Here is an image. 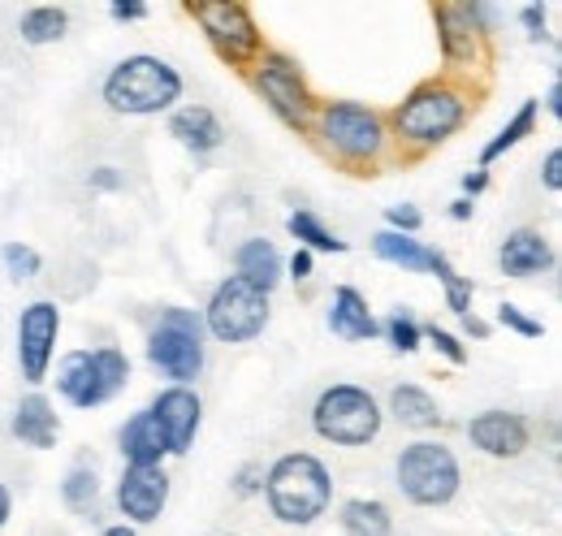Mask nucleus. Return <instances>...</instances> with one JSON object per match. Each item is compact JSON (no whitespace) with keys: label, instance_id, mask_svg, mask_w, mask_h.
Here are the masks:
<instances>
[{"label":"nucleus","instance_id":"nucleus-1","mask_svg":"<svg viewBox=\"0 0 562 536\" xmlns=\"http://www.w3.org/2000/svg\"><path fill=\"white\" fill-rule=\"evenodd\" d=\"M269 506L281 524H294V528H307L316 524L325 511H329V498H334V480L321 459L312 455H285L273 464L269 480Z\"/></svg>","mask_w":562,"mask_h":536},{"label":"nucleus","instance_id":"nucleus-2","mask_svg":"<svg viewBox=\"0 0 562 536\" xmlns=\"http://www.w3.org/2000/svg\"><path fill=\"white\" fill-rule=\"evenodd\" d=\"M182 96V74L165 66L160 57H126L122 66L104 78V104L113 113H160Z\"/></svg>","mask_w":562,"mask_h":536},{"label":"nucleus","instance_id":"nucleus-3","mask_svg":"<svg viewBox=\"0 0 562 536\" xmlns=\"http://www.w3.org/2000/svg\"><path fill=\"white\" fill-rule=\"evenodd\" d=\"M312 424L334 446H368L381 433V411H376V402H372L368 390L334 386V390L321 394L316 411H312Z\"/></svg>","mask_w":562,"mask_h":536},{"label":"nucleus","instance_id":"nucleus-4","mask_svg":"<svg viewBox=\"0 0 562 536\" xmlns=\"http://www.w3.org/2000/svg\"><path fill=\"white\" fill-rule=\"evenodd\" d=\"M131 377V364L122 350L104 346V350H74L70 359L61 364V394L74 402V406H100L109 402Z\"/></svg>","mask_w":562,"mask_h":536},{"label":"nucleus","instance_id":"nucleus-5","mask_svg":"<svg viewBox=\"0 0 562 536\" xmlns=\"http://www.w3.org/2000/svg\"><path fill=\"white\" fill-rule=\"evenodd\" d=\"M398 489L416 506H446L459 493V464L446 446L416 442L398 455Z\"/></svg>","mask_w":562,"mask_h":536},{"label":"nucleus","instance_id":"nucleus-6","mask_svg":"<svg viewBox=\"0 0 562 536\" xmlns=\"http://www.w3.org/2000/svg\"><path fill=\"white\" fill-rule=\"evenodd\" d=\"M147 355H151V364H156L165 377H173V381L200 377V368H204L200 316L169 308V312L160 316V325L151 330V337H147Z\"/></svg>","mask_w":562,"mask_h":536},{"label":"nucleus","instance_id":"nucleus-7","mask_svg":"<svg viewBox=\"0 0 562 536\" xmlns=\"http://www.w3.org/2000/svg\"><path fill=\"white\" fill-rule=\"evenodd\" d=\"M269 325V294L251 290L247 281L229 277L216 286L209 303V330L221 342H251Z\"/></svg>","mask_w":562,"mask_h":536},{"label":"nucleus","instance_id":"nucleus-8","mask_svg":"<svg viewBox=\"0 0 562 536\" xmlns=\"http://www.w3.org/2000/svg\"><path fill=\"white\" fill-rule=\"evenodd\" d=\"M463 100L446 87H420L412 91V100L398 109V131L407 134L412 143H441L450 134L463 126Z\"/></svg>","mask_w":562,"mask_h":536},{"label":"nucleus","instance_id":"nucleus-9","mask_svg":"<svg viewBox=\"0 0 562 536\" xmlns=\"http://www.w3.org/2000/svg\"><path fill=\"white\" fill-rule=\"evenodd\" d=\"M191 13L200 18V26H204V35L212 40V48L225 57V62H247V57H256V48H260V31H256V22H251V9L247 4H216V0H195L191 4Z\"/></svg>","mask_w":562,"mask_h":536},{"label":"nucleus","instance_id":"nucleus-10","mask_svg":"<svg viewBox=\"0 0 562 536\" xmlns=\"http://www.w3.org/2000/svg\"><path fill=\"white\" fill-rule=\"evenodd\" d=\"M321 131H325V143L334 152H342L347 160H372L381 152V138H385L381 118L372 109H363V104H351V100L329 104L325 118H321Z\"/></svg>","mask_w":562,"mask_h":536},{"label":"nucleus","instance_id":"nucleus-11","mask_svg":"<svg viewBox=\"0 0 562 536\" xmlns=\"http://www.w3.org/2000/svg\"><path fill=\"white\" fill-rule=\"evenodd\" d=\"M61 334V312L53 303H31L18 321V359H22V377L31 386H40L48 377V359Z\"/></svg>","mask_w":562,"mask_h":536},{"label":"nucleus","instance_id":"nucleus-12","mask_svg":"<svg viewBox=\"0 0 562 536\" xmlns=\"http://www.w3.org/2000/svg\"><path fill=\"white\" fill-rule=\"evenodd\" d=\"M256 87H260V96L269 100V109L278 113L285 126H294V131H303V126H307L312 96H307L303 74L294 69V62H285V57H269L265 69L256 74Z\"/></svg>","mask_w":562,"mask_h":536},{"label":"nucleus","instance_id":"nucleus-13","mask_svg":"<svg viewBox=\"0 0 562 536\" xmlns=\"http://www.w3.org/2000/svg\"><path fill=\"white\" fill-rule=\"evenodd\" d=\"M468 437H472V446H481L493 459H515L528 446V424L515 411H481L468 424Z\"/></svg>","mask_w":562,"mask_h":536},{"label":"nucleus","instance_id":"nucleus-14","mask_svg":"<svg viewBox=\"0 0 562 536\" xmlns=\"http://www.w3.org/2000/svg\"><path fill=\"white\" fill-rule=\"evenodd\" d=\"M117 502L135 524H151L169 502V476L160 468H126L117 484Z\"/></svg>","mask_w":562,"mask_h":536},{"label":"nucleus","instance_id":"nucleus-15","mask_svg":"<svg viewBox=\"0 0 562 536\" xmlns=\"http://www.w3.org/2000/svg\"><path fill=\"white\" fill-rule=\"evenodd\" d=\"M151 415L165 428L169 455H187L191 442H195V428H200V399L191 390H165L160 399L151 402Z\"/></svg>","mask_w":562,"mask_h":536},{"label":"nucleus","instance_id":"nucleus-16","mask_svg":"<svg viewBox=\"0 0 562 536\" xmlns=\"http://www.w3.org/2000/svg\"><path fill=\"white\" fill-rule=\"evenodd\" d=\"M372 252H376L381 260H390V265H403V268H412V272H437L441 281H454L450 260H446L441 252H432V247L416 243V238H407V234L385 230V234L372 238Z\"/></svg>","mask_w":562,"mask_h":536},{"label":"nucleus","instance_id":"nucleus-17","mask_svg":"<svg viewBox=\"0 0 562 536\" xmlns=\"http://www.w3.org/2000/svg\"><path fill=\"white\" fill-rule=\"evenodd\" d=\"M122 455L131 468H156L165 455H169V442H165V428L151 411H139L126 428H122Z\"/></svg>","mask_w":562,"mask_h":536},{"label":"nucleus","instance_id":"nucleus-18","mask_svg":"<svg viewBox=\"0 0 562 536\" xmlns=\"http://www.w3.org/2000/svg\"><path fill=\"white\" fill-rule=\"evenodd\" d=\"M502 272L506 277H532V272H541V268L554 265V252H550V243L537 234V230H515L506 243H502Z\"/></svg>","mask_w":562,"mask_h":536},{"label":"nucleus","instance_id":"nucleus-19","mask_svg":"<svg viewBox=\"0 0 562 536\" xmlns=\"http://www.w3.org/2000/svg\"><path fill=\"white\" fill-rule=\"evenodd\" d=\"M57 411H53V402L44 399V394H31V399L18 402V411H13V437L18 442H26V446H35V450H48L53 442H57Z\"/></svg>","mask_w":562,"mask_h":536},{"label":"nucleus","instance_id":"nucleus-20","mask_svg":"<svg viewBox=\"0 0 562 536\" xmlns=\"http://www.w3.org/2000/svg\"><path fill=\"white\" fill-rule=\"evenodd\" d=\"M238 281H247L251 290H260V294H269L273 286L281 281V256L273 243H265V238H251V243H243L238 247Z\"/></svg>","mask_w":562,"mask_h":536},{"label":"nucleus","instance_id":"nucleus-21","mask_svg":"<svg viewBox=\"0 0 562 536\" xmlns=\"http://www.w3.org/2000/svg\"><path fill=\"white\" fill-rule=\"evenodd\" d=\"M437 26H441V48H446L450 62H472L476 57V18H472V9L441 4Z\"/></svg>","mask_w":562,"mask_h":536},{"label":"nucleus","instance_id":"nucleus-22","mask_svg":"<svg viewBox=\"0 0 562 536\" xmlns=\"http://www.w3.org/2000/svg\"><path fill=\"white\" fill-rule=\"evenodd\" d=\"M169 134L178 138V143H187L191 152H212V147H221V122L212 118V109H200V104H191V109H178L173 118H169Z\"/></svg>","mask_w":562,"mask_h":536},{"label":"nucleus","instance_id":"nucleus-23","mask_svg":"<svg viewBox=\"0 0 562 536\" xmlns=\"http://www.w3.org/2000/svg\"><path fill=\"white\" fill-rule=\"evenodd\" d=\"M329 330H334L338 337H351V342H363V337L376 334V321H372L368 303L359 299V290H351V286H338V290H334Z\"/></svg>","mask_w":562,"mask_h":536},{"label":"nucleus","instance_id":"nucleus-24","mask_svg":"<svg viewBox=\"0 0 562 536\" xmlns=\"http://www.w3.org/2000/svg\"><path fill=\"white\" fill-rule=\"evenodd\" d=\"M390 411H394L398 424H407V428H437V424H441L437 402L428 399L420 386H398V390L390 394Z\"/></svg>","mask_w":562,"mask_h":536},{"label":"nucleus","instance_id":"nucleus-25","mask_svg":"<svg viewBox=\"0 0 562 536\" xmlns=\"http://www.w3.org/2000/svg\"><path fill=\"white\" fill-rule=\"evenodd\" d=\"M390 511L381 502H368V498H351L342 506V533L347 536H390Z\"/></svg>","mask_w":562,"mask_h":536},{"label":"nucleus","instance_id":"nucleus-26","mask_svg":"<svg viewBox=\"0 0 562 536\" xmlns=\"http://www.w3.org/2000/svg\"><path fill=\"white\" fill-rule=\"evenodd\" d=\"M18 31H22L26 44H53V40L66 35V9L40 4V9H31V13L18 22Z\"/></svg>","mask_w":562,"mask_h":536},{"label":"nucleus","instance_id":"nucleus-27","mask_svg":"<svg viewBox=\"0 0 562 536\" xmlns=\"http://www.w3.org/2000/svg\"><path fill=\"white\" fill-rule=\"evenodd\" d=\"M285 225H290V234H294V238H303V252H307V247H312V252H347V243H342V238H334V234H329L312 212H294Z\"/></svg>","mask_w":562,"mask_h":536},{"label":"nucleus","instance_id":"nucleus-28","mask_svg":"<svg viewBox=\"0 0 562 536\" xmlns=\"http://www.w3.org/2000/svg\"><path fill=\"white\" fill-rule=\"evenodd\" d=\"M532 126H537V100H528V104H524V109L510 118V126H502V134L493 138L485 152H481V160H485V165H490V160H497V156H502V152H510V147H515L524 134H532Z\"/></svg>","mask_w":562,"mask_h":536},{"label":"nucleus","instance_id":"nucleus-29","mask_svg":"<svg viewBox=\"0 0 562 536\" xmlns=\"http://www.w3.org/2000/svg\"><path fill=\"white\" fill-rule=\"evenodd\" d=\"M61 498H66V506H70V511H78V515H91V511H95V498H100L95 471L74 468V471H70V480L61 484Z\"/></svg>","mask_w":562,"mask_h":536},{"label":"nucleus","instance_id":"nucleus-30","mask_svg":"<svg viewBox=\"0 0 562 536\" xmlns=\"http://www.w3.org/2000/svg\"><path fill=\"white\" fill-rule=\"evenodd\" d=\"M4 265H9V272L22 281V277H35L40 272V256L31 252V247H22V243H4Z\"/></svg>","mask_w":562,"mask_h":536},{"label":"nucleus","instance_id":"nucleus-31","mask_svg":"<svg viewBox=\"0 0 562 536\" xmlns=\"http://www.w3.org/2000/svg\"><path fill=\"white\" fill-rule=\"evenodd\" d=\"M385 334H390V342H394L398 350H416V346H420V325H416L412 316H403V312L385 321Z\"/></svg>","mask_w":562,"mask_h":536},{"label":"nucleus","instance_id":"nucleus-32","mask_svg":"<svg viewBox=\"0 0 562 536\" xmlns=\"http://www.w3.org/2000/svg\"><path fill=\"white\" fill-rule=\"evenodd\" d=\"M497 321L506 325V330H515V334H524V337H541V321H532V316H524L515 303H502L497 308Z\"/></svg>","mask_w":562,"mask_h":536},{"label":"nucleus","instance_id":"nucleus-33","mask_svg":"<svg viewBox=\"0 0 562 536\" xmlns=\"http://www.w3.org/2000/svg\"><path fill=\"white\" fill-rule=\"evenodd\" d=\"M446 303H450V312H454V316H468V303H472V281H463V277L446 281Z\"/></svg>","mask_w":562,"mask_h":536},{"label":"nucleus","instance_id":"nucleus-34","mask_svg":"<svg viewBox=\"0 0 562 536\" xmlns=\"http://www.w3.org/2000/svg\"><path fill=\"white\" fill-rule=\"evenodd\" d=\"M428 342H432V346H437V350H441L450 364H463V359H468V350L459 346V337H450L446 330H437V325L428 330Z\"/></svg>","mask_w":562,"mask_h":536},{"label":"nucleus","instance_id":"nucleus-35","mask_svg":"<svg viewBox=\"0 0 562 536\" xmlns=\"http://www.w3.org/2000/svg\"><path fill=\"white\" fill-rule=\"evenodd\" d=\"M385 216H390V225H398V230H407V234H412V230H420V221H424L420 208H412V203H394Z\"/></svg>","mask_w":562,"mask_h":536},{"label":"nucleus","instance_id":"nucleus-36","mask_svg":"<svg viewBox=\"0 0 562 536\" xmlns=\"http://www.w3.org/2000/svg\"><path fill=\"white\" fill-rule=\"evenodd\" d=\"M524 26H528L532 40H541V35H546V9H541V4H528V9H524Z\"/></svg>","mask_w":562,"mask_h":536},{"label":"nucleus","instance_id":"nucleus-37","mask_svg":"<svg viewBox=\"0 0 562 536\" xmlns=\"http://www.w3.org/2000/svg\"><path fill=\"white\" fill-rule=\"evenodd\" d=\"M546 187H550V191H559L562 187V152L559 147L546 156Z\"/></svg>","mask_w":562,"mask_h":536},{"label":"nucleus","instance_id":"nucleus-38","mask_svg":"<svg viewBox=\"0 0 562 536\" xmlns=\"http://www.w3.org/2000/svg\"><path fill=\"white\" fill-rule=\"evenodd\" d=\"M147 13V4H139V0H131V4H113V18H122V22H135V18H143Z\"/></svg>","mask_w":562,"mask_h":536},{"label":"nucleus","instance_id":"nucleus-39","mask_svg":"<svg viewBox=\"0 0 562 536\" xmlns=\"http://www.w3.org/2000/svg\"><path fill=\"white\" fill-rule=\"evenodd\" d=\"M290 272L303 281V277L312 272V252H303V247H299V252H294V260H290Z\"/></svg>","mask_w":562,"mask_h":536},{"label":"nucleus","instance_id":"nucleus-40","mask_svg":"<svg viewBox=\"0 0 562 536\" xmlns=\"http://www.w3.org/2000/svg\"><path fill=\"white\" fill-rule=\"evenodd\" d=\"M485 182H490L485 174H468V178H463V187H468L472 196H476V191H485Z\"/></svg>","mask_w":562,"mask_h":536},{"label":"nucleus","instance_id":"nucleus-41","mask_svg":"<svg viewBox=\"0 0 562 536\" xmlns=\"http://www.w3.org/2000/svg\"><path fill=\"white\" fill-rule=\"evenodd\" d=\"M463 325H468V334H476V337L490 334V325H485V321H476V316H463Z\"/></svg>","mask_w":562,"mask_h":536},{"label":"nucleus","instance_id":"nucleus-42","mask_svg":"<svg viewBox=\"0 0 562 536\" xmlns=\"http://www.w3.org/2000/svg\"><path fill=\"white\" fill-rule=\"evenodd\" d=\"M550 113H554V118H562V87H559V82L550 87Z\"/></svg>","mask_w":562,"mask_h":536},{"label":"nucleus","instance_id":"nucleus-43","mask_svg":"<svg viewBox=\"0 0 562 536\" xmlns=\"http://www.w3.org/2000/svg\"><path fill=\"white\" fill-rule=\"evenodd\" d=\"M4 524H9V489L0 484V528H4Z\"/></svg>","mask_w":562,"mask_h":536},{"label":"nucleus","instance_id":"nucleus-44","mask_svg":"<svg viewBox=\"0 0 562 536\" xmlns=\"http://www.w3.org/2000/svg\"><path fill=\"white\" fill-rule=\"evenodd\" d=\"M95 187H117V174H109V169H100V174H95Z\"/></svg>","mask_w":562,"mask_h":536},{"label":"nucleus","instance_id":"nucleus-45","mask_svg":"<svg viewBox=\"0 0 562 536\" xmlns=\"http://www.w3.org/2000/svg\"><path fill=\"white\" fill-rule=\"evenodd\" d=\"M450 212H454L459 221H468V216H472V203H468V200H459V203H454V208H450Z\"/></svg>","mask_w":562,"mask_h":536},{"label":"nucleus","instance_id":"nucleus-46","mask_svg":"<svg viewBox=\"0 0 562 536\" xmlns=\"http://www.w3.org/2000/svg\"><path fill=\"white\" fill-rule=\"evenodd\" d=\"M100 536H135V528H126V524H122V528H104Z\"/></svg>","mask_w":562,"mask_h":536}]
</instances>
